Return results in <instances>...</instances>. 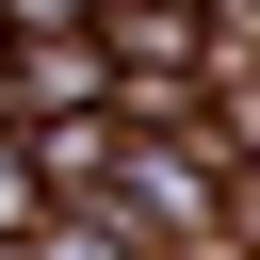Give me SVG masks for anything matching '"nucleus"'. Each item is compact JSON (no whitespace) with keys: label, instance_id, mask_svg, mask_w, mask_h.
<instances>
[{"label":"nucleus","instance_id":"1","mask_svg":"<svg viewBox=\"0 0 260 260\" xmlns=\"http://www.w3.org/2000/svg\"><path fill=\"white\" fill-rule=\"evenodd\" d=\"M16 211H32V179H16V146H0V228H16Z\"/></svg>","mask_w":260,"mask_h":260},{"label":"nucleus","instance_id":"3","mask_svg":"<svg viewBox=\"0 0 260 260\" xmlns=\"http://www.w3.org/2000/svg\"><path fill=\"white\" fill-rule=\"evenodd\" d=\"M0 98H16V81H0Z\"/></svg>","mask_w":260,"mask_h":260},{"label":"nucleus","instance_id":"2","mask_svg":"<svg viewBox=\"0 0 260 260\" xmlns=\"http://www.w3.org/2000/svg\"><path fill=\"white\" fill-rule=\"evenodd\" d=\"M16 16H65V0H16Z\"/></svg>","mask_w":260,"mask_h":260}]
</instances>
